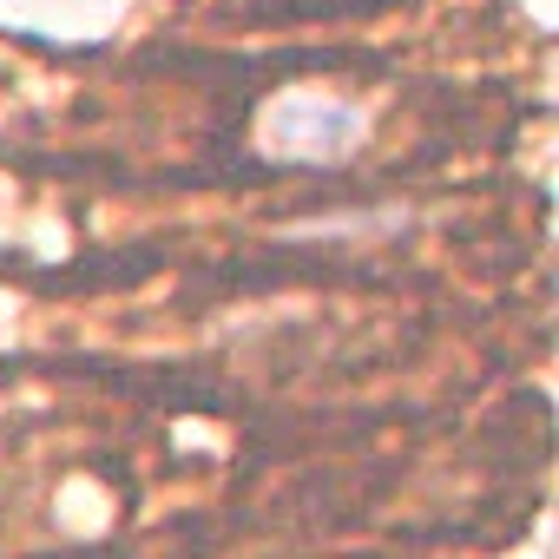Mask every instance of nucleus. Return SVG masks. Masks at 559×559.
Segmentation results:
<instances>
[{"label": "nucleus", "mask_w": 559, "mask_h": 559, "mask_svg": "<svg viewBox=\"0 0 559 559\" xmlns=\"http://www.w3.org/2000/svg\"><path fill=\"white\" fill-rule=\"evenodd\" d=\"M362 139V112L336 99H276L263 112V145L276 158H343Z\"/></svg>", "instance_id": "nucleus-1"}]
</instances>
